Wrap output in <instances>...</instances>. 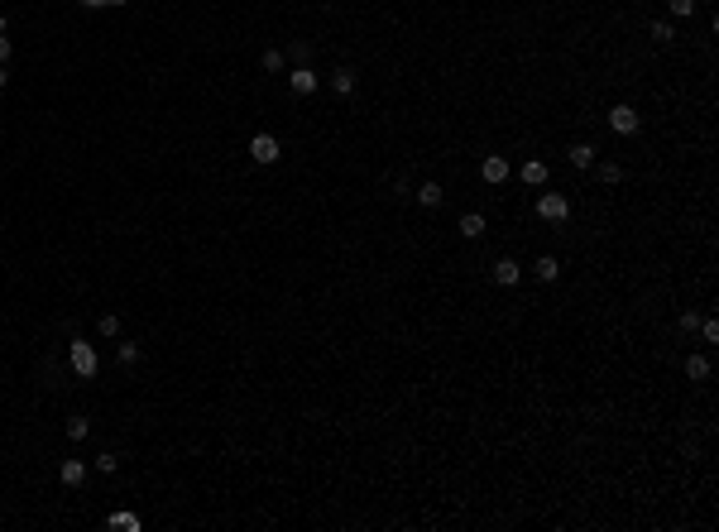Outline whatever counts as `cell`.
I'll return each instance as SVG.
<instances>
[{
    "label": "cell",
    "instance_id": "7",
    "mask_svg": "<svg viewBox=\"0 0 719 532\" xmlns=\"http://www.w3.org/2000/svg\"><path fill=\"white\" fill-rule=\"evenodd\" d=\"M58 479H63L67 489H82V484H86V460H63V465H58Z\"/></svg>",
    "mask_w": 719,
    "mask_h": 532
},
{
    "label": "cell",
    "instance_id": "1",
    "mask_svg": "<svg viewBox=\"0 0 719 532\" xmlns=\"http://www.w3.org/2000/svg\"><path fill=\"white\" fill-rule=\"evenodd\" d=\"M67 365H72V374L77 379H96V370H101V355H96V346H86V341H72V350H67Z\"/></svg>",
    "mask_w": 719,
    "mask_h": 532
},
{
    "label": "cell",
    "instance_id": "15",
    "mask_svg": "<svg viewBox=\"0 0 719 532\" xmlns=\"http://www.w3.org/2000/svg\"><path fill=\"white\" fill-rule=\"evenodd\" d=\"M571 163L576 168H595V144H571Z\"/></svg>",
    "mask_w": 719,
    "mask_h": 532
},
{
    "label": "cell",
    "instance_id": "3",
    "mask_svg": "<svg viewBox=\"0 0 719 532\" xmlns=\"http://www.w3.org/2000/svg\"><path fill=\"white\" fill-rule=\"evenodd\" d=\"M250 159H254V163H278V159H283V149H278L273 134H254V139H250Z\"/></svg>",
    "mask_w": 719,
    "mask_h": 532
},
{
    "label": "cell",
    "instance_id": "16",
    "mask_svg": "<svg viewBox=\"0 0 719 532\" xmlns=\"http://www.w3.org/2000/svg\"><path fill=\"white\" fill-rule=\"evenodd\" d=\"M557 273H561V264L552 259V254H542V259H537V278H542V283H557Z\"/></svg>",
    "mask_w": 719,
    "mask_h": 532
},
{
    "label": "cell",
    "instance_id": "27",
    "mask_svg": "<svg viewBox=\"0 0 719 532\" xmlns=\"http://www.w3.org/2000/svg\"><path fill=\"white\" fill-rule=\"evenodd\" d=\"M0 63H10V39L0 34Z\"/></svg>",
    "mask_w": 719,
    "mask_h": 532
},
{
    "label": "cell",
    "instance_id": "25",
    "mask_svg": "<svg viewBox=\"0 0 719 532\" xmlns=\"http://www.w3.org/2000/svg\"><path fill=\"white\" fill-rule=\"evenodd\" d=\"M77 5H86V10H110V5H115V10H120L125 0H77Z\"/></svg>",
    "mask_w": 719,
    "mask_h": 532
},
{
    "label": "cell",
    "instance_id": "2",
    "mask_svg": "<svg viewBox=\"0 0 719 532\" xmlns=\"http://www.w3.org/2000/svg\"><path fill=\"white\" fill-rule=\"evenodd\" d=\"M638 125H642V115L628 106V101H618V106L609 110V130L614 134H638Z\"/></svg>",
    "mask_w": 719,
    "mask_h": 532
},
{
    "label": "cell",
    "instance_id": "21",
    "mask_svg": "<svg viewBox=\"0 0 719 532\" xmlns=\"http://www.w3.org/2000/svg\"><path fill=\"white\" fill-rule=\"evenodd\" d=\"M96 470H101V475H115V470H120L115 451H101V455H96Z\"/></svg>",
    "mask_w": 719,
    "mask_h": 532
},
{
    "label": "cell",
    "instance_id": "5",
    "mask_svg": "<svg viewBox=\"0 0 719 532\" xmlns=\"http://www.w3.org/2000/svg\"><path fill=\"white\" fill-rule=\"evenodd\" d=\"M288 86H293L297 96H312V91L321 86V77L312 72V67H307V63H302V67H293V72H288Z\"/></svg>",
    "mask_w": 719,
    "mask_h": 532
},
{
    "label": "cell",
    "instance_id": "11",
    "mask_svg": "<svg viewBox=\"0 0 719 532\" xmlns=\"http://www.w3.org/2000/svg\"><path fill=\"white\" fill-rule=\"evenodd\" d=\"M460 235H465V240H479V235H484V216H479V212H465V216H460Z\"/></svg>",
    "mask_w": 719,
    "mask_h": 532
},
{
    "label": "cell",
    "instance_id": "28",
    "mask_svg": "<svg viewBox=\"0 0 719 532\" xmlns=\"http://www.w3.org/2000/svg\"><path fill=\"white\" fill-rule=\"evenodd\" d=\"M5 86H10V72H5V63H0V91H5Z\"/></svg>",
    "mask_w": 719,
    "mask_h": 532
},
{
    "label": "cell",
    "instance_id": "9",
    "mask_svg": "<svg viewBox=\"0 0 719 532\" xmlns=\"http://www.w3.org/2000/svg\"><path fill=\"white\" fill-rule=\"evenodd\" d=\"M106 528H115V532H139V513H130V508H115L106 518Z\"/></svg>",
    "mask_w": 719,
    "mask_h": 532
},
{
    "label": "cell",
    "instance_id": "19",
    "mask_svg": "<svg viewBox=\"0 0 719 532\" xmlns=\"http://www.w3.org/2000/svg\"><path fill=\"white\" fill-rule=\"evenodd\" d=\"M115 355H120V365H134V360H139V341H120Z\"/></svg>",
    "mask_w": 719,
    "mask_h": 532
},
{
    "label": "cell",
    "instance_id": "20",
    "mask_svg": "<svg viewBox=\"0 0 719 532\" xmlns=\"http://www.w3.org/2000/svg\"><path fill=\"white\" fill-rule=\"evenodd\" d=\"M86 432H91L86 417H67V436H72V441H86Z\"/></svg>",
    "mask_w": 719,
    "mask_h": 532
},
{
    "label": "cell",
    "instance_id": "4",
    "mask_svg": "<svg viewBox=\"0 0 719 532\" xmlns=\"http://www.w3.org/2000/svg\"><path fill=\"white\" fill-rule=\"evenodd\" d=\"M566 212H571V202H566L561 192H542V197H537V216H542V221H566Z\"/></svg>",
    "mask_w": 719,
    "mask_h": 532
},
{
    "label": "cell",
    "instance_id": "14",
    "mask_svg": "<svg viewBox=\"0 0 719 532\" xmlns=\"http://www.w3.org/2000/svg\"><path fill=\"white\" fill-rule=\"evenodd\" d=\"M595 178H600V183H623V168H618V163H600V159H595Z\"/></svg>",
    "mask_w": 719,
    "mask_h": 532
},
{
    "label": "cell",
    "instance_id": "6",
    "mask_svg": "<svg viewBox=\"0 0 719 532\" xmlns=\"http://www.w3.org/2000/svg\"><path fill=\"white\" fill-rule=\"evenodd\" d=\"M479 178H484L489 187H504V183H508V163L499 159V154H489V159L479 163Z\"/></svg>",
    "mask_w": 719,
    "mask_h": 532
},
{
    "label": "cell",
    "instance_id": "10",
    "mask_svg": "<svg viewBox=\"0 0 719 532\" xmlns=\"http://www.w3.org/2000/svg\"><path fill=\"white\" fill-rule=\"evenodd\" d=\"M331 91H336V96H350V91H355V72H350V67H336V72H331Z\"/></svg>",
    "mask_w": 719,
    "mask_h": 532
},
{
    "label": "cell",
    "instance_id": "12",
    "mask_svg": "<svg viewBox=\"0 0 719 532\" xmlns=\"http://www.w3.org/2000/svg\"><path fill=\"white\" fill-rule=\"evenodd\" d=\"M417 202H422V207H441V202H446L441 183H422V187H417Z\"/></svg>",
    "mask_w": 719,
    "mask_h": 532
},
{
    "label": "cell",
    "instance_id": "24",
    "mask_svg": "<svg viewBox=\"0 0 719 532\" xmlns=\"http://www.w3.org/2000/svg\"><path fill=\"white\" fill-rule=\"evenodd\" d=\"M671 5V15H695V0H666Z\"/></svg>",
    "mask_w": 719,
    "mask_h": 532
},
{
    "label": "cell",
    "instance_id": "17",
    "mask_svg": "<svg viewBox=\"0 0 719 532\" xmlns=\"http://www.w3.org/2000/svg\"><path fill=\"white\" fill-rule=\"evenodd\" d=\"M686 374L691 379H710V360L705 355H686Z\"/></svg>",
    "mask_w": 719,
    "mask_h": 532
},
{
    "label": "cell",
    "instance_id": "8",
    "mask_svg": "<svg viewBox=\"0 0 719 532\" xmlns=\"http://www.w3.org/2000/svg\"><path fill=\"white\" fill-rule=\"evenodd\" d=\"M518 178H523V183H528V187H542V183H547V178H552V168H547V163H542V159H528V163H523V168H518Z\"/></svg>",
    "mask_w": 719,
    "mask_h": 532
},
{
    "label": "cell",
    "instance_id": "26",
    "mask_svg": "<svg viewBox=\"0 0 719 532\" xmlns=\"http://www.w3.org/2000/svg\"><path fill=\"white\" fill-rule=\"evenodd\" d=\"M700 336H705V341L715 346V341H719V326H715V321H700Z\"/></svg>",
    "mask_w": 719,
    "mask_h": 532
},
{
    "label": "cell",
    "instance_id": "13",
    "mask_svg": "<svg viewBox=\"0 0 719 532\" xmlns=\"http://www.w3.org/2000/svg\"><path fill=\"white\" fill-rule=\"evenodd\" d=\"M518 273H523V268L513 264V259H499V264H494V283H504V288H508V283H518Z\"/></svg>",
    "mask_w": 719,
    "mask_h": 532
},
{
    "label": "cell",
    "instance_id": "29",
    "mask_svg": "<svg viewBox=\"0 0 719 532\" xmlns=\"http://www.w3.org/2000/svg\"><path fill=\"white\" fill-rule=\"evenodd\" d=\"M0 34H5V15H0Z\"/></svg>",
    "mask_w": 719,
    "mask_h": 532
},
{
    "label": "cell",
    "instance_id": "22",
    "mask_svg": "<svg viewBox=\"0 0 719 532\" xmlns=\"http://www.w3.org/2000/svg\"><path fill=\"white\" fill-rule=\"evenodd\" d=\"M652 39H657V44H671V39H676V29L666 25V20H657V25H652Z\"/></svg>",
    "mask_w": 719,
    "mask_h": 532
},
{
    "label": "cell",
    "instance_id": "23",
    "mask_svg": "<svg viewBox=\"0 0 719 532\" xmlns=\"http://www.w3.org/2000/svg\"><path fill=\"white\" fill-rule=\"evenodd\" d=\"M96 331H101V336H120V317H110V312H106V317L96 321Z\"/></svg>",
    "mask_w": 719,
    "mask_h": 532
},
{
    "label": "cell",
    "instance_id": "18",
    "mask_svg": "<svg viewBox=\"0 0 719 532\" xmlns=\"http://www.w3.org/2000/svg\"><path fill=\"white\" fill-rule=\"evenodd\" d=\"M259 63H264V72H283V63H288V58H283V48H264V58H259Z\"/></svg>",
    "mask_w": 719,
    "mask_h": 532
}]
</instances>
